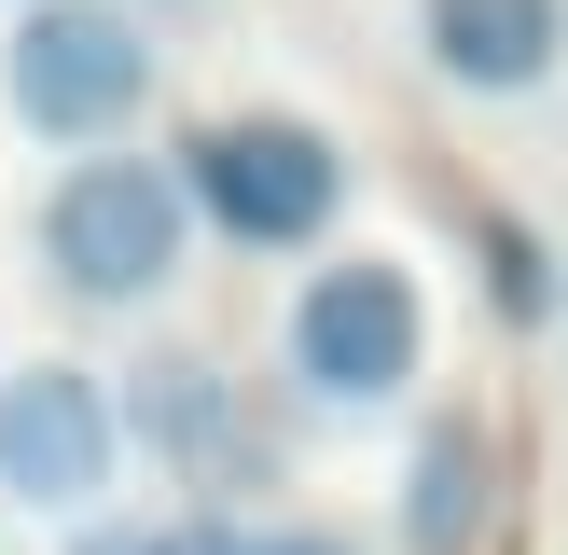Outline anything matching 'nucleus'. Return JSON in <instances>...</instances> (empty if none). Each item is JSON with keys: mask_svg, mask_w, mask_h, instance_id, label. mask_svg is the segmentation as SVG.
<instances>
[{"mask_svg": "<svg viewBox=\"0 0 568 555\" xmlns=\"http://www.w3.org/2000/svg\"><path fill=\"white\" fill-rule=\"evenodd\" d=\"M194 181L181 153H125V139H98V153H70L42 181V209H28V264H42L55 305H83V320H139V305L181 292L194 264Z\"/></svg>", "mask_w": 568, "mask_h": 555, "instance_id": "nucleus-1", "label": "nucleus"}, {"mask_svg": "<svg viewBox=\"0 0 568 555\" xmlns=\"http://www.w3.org/2000/svg\"><path fill=\"white\" fill-rule=\"evenodd\" d=\"M430 375V278L403 250H320L277 305V389L305 416H388Z\"/></svg>", "mask_w": 568, "mask_h": 555, "instance_id": "nucleus-2", "label": "nucleus"}, {"mask_svg": "<svg viewBox=\"0 0 568 555\" xmlns=\"http://www.w3.org/2000/svg\"><path fill=\"white\" fill-rule=\"evenodd\" d=\"M166 83V42L139 0H14L0 28V111H14L42 153H98L153 111Z\"/></svg>", "mask_w": 568, "mask_h": 555, "instance_id": "nucleus-3", "label": "nucleus"}, {"mask_svg": "<svg viewBox=\"0 0 568 555\" xmlns=\"http://www.w3.org/2000/svg\"><path fill=\"white\" fill-rule=\"evenodd\" d=\"M181 181H194V222L209 236H236V250H320L333 222H347V139L320 125V111H194L181 125Z\"/></svg>", "mask_w": 568, "mask_h": 555, "instance_id": "nucleus-4", "label": "nucleus"}, {"mask_svg": "<svg viewBox=\"0 0 568 555\" xmlns=\"http://www.w3.org/2000/svg\"><path fill=\"white\" fill-rule=\"evenodd\" d=\"M111 486H125V403H111V375L70 361V347L0 361V514L83 527V514H111Z\"/></svg>", "mask_w": 568, "mask_h": 555, "instance_id": "nucleus-5", "label": "nucleus"}, {"mask_svg": "<svg viewBox=\"0 0 568 555\" xmlns=\"http://www.w3.org/2000/svg\"><path fill=\"white\" fill-rule=\"evenodd\" d=\"M111 403H125V458L139 472H181V486L250 472V389L222 375V347H194V333L111 361Z\"/></svg>", "mask_w": 568, "mask_h": 555, "instance_id": "nucleus-6", "label": "nucleus"}, {"mask_svg": "<svg viewBox=\"0 0 568 555\" xmlns=\"http://www.w3.org/2000/svg\"><path fill=\"white\" fill-rule=\"evenodd\" d=\"M416 70L444 98L514 111L568 70V0H416Z\"/></svg>", "mask_w": 568, "mask_h": 555, "instance_id": "nucleus-7", "label": "nucleus"}, {"mask_svg": "<svg viewBox=\"0 0 568 555\" xmlns=\"http://www.w3.org/2000/svg\"><path fill=\"white\" fill-rule=\"evenodd\" d=\"M486 514H499V431H486V403H416L403 486H388L403 555H486Z\"/></svg>", "mask_w": 568, "mask_h": 555, "instance_id": "nucleus-8", "label": "nucleus"}, {"mask_svg": "<svg viewBox=\"0 0 568 555\" xmlns=\"http://www.w3.org/2000/svg\"><path fill=\"white\" fill-rule=\"evenodd\" d=\"M471 292H486V320L499 333H541V320H568V264H555V236L527 209H471Z\"/></svg>", "mask_w": 568, "mask_h": 555, "instance_id": "nucleus-9", "label": "nucleus"}, {"mask_svg": "<svg viewBox=\"0 0 568 555\" xmlns=\"http://www.w3.org/2000/svg\"><path fill=\"white\" fill-rule=\"evenodd\" d=\"M153 555H264V527H236L222 500H194V514H153Z\"/></svg>", "mask_w": 568, "mask_h": 555, "instance_id": "nucleus-10", "label": "nucleus"}, {"mask_svg": "<svg viewBox=\"0 0 568 555\" xmlns=\"http://www.w3.org/2000/svg\"><path fill=\"white\" fill-rule=\"evenodd\" d=\"M55 555H153V514H125V500H111V514L55 527Z\"/></svg>", "mask_w": 568, "mask_h": 555, "instance_id": "nucleus-11", "label": "nucleus"}, {"mask_svg": "<svg viewBox=\"0 0 568 555\" xmlns=\"http://www.w3.org/2000/svg\"><path fill=\"white\" fill-rule=\"evenodd\" d=\"M264 555H375V542H347V527H320V514H292V527H264Z\"/></svg>", "mask_w": 568, "mask_h": 555, "instance_id": "nucleus-12", "label": "nucleus"}]
</instances>
